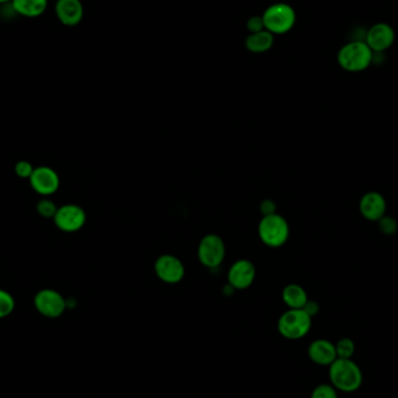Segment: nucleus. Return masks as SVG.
<instances>
[{
    "label": "nucleus",
    "instance_id": "obj_1",
    "mask_svg": "<svg viewBox=\"0 0 398 398\" xmlns=\"http://www.w3.org/2000/svg\"><path fill=\"white\" fill-rule=\"evenodd\" d=\"M331 384L342 393L359 390L364 382V374L357 362L352 359H337L330 366Z\"/></svg>",
    "mask_w": 398,
    "mask_h": 398
},
{
    "label": "nucleus",
    "instance_id": "obj_2",
    "mask_svg": "<svg viewBox=\"0 0 398 398\" xmlns=\"http://www.w3.org/2000/svg\"><path fill=\"white\" fill-rule=\"evenodd\" d=\"M374 60V53L364 41H351L338 52L337 61L345 71L362 72L369 68Z\"/></svg>",
    "mask_w": 398,
    "mask_h": 398
},
{
    "label": "nucleus",
    "instance_id": "obj_3",
    "mask_svg": "<svg viewBox=\"0 0 398 398\" xmlns=\"http://www.w3.org/2000/svg\"><path fill=\"white\" fill-rule=\"evenodd\" d=\"M258 236L262 243L268 247L283 246L288 241L290 235V228L285 218L273 213L268 216H263L258 223Z\"/></svg>",
    "mask_w": 398,
    "mask_h": 398
},
{
    "label": "nucleus",
    "instance_id": "obj_4",
    "mask_svg": "<svg viewBox=\"0 0 398 398\" xmlns=\"http://www.w3.org/2000/svg\"><path fill=\"white\" fill-rule=\"evenodd\" d=\"M312 327V318L303 309H289L278 318L277 330L289 340H298L305 337Z\"/></svg>",
    "mask_w": 398,
    "mask_h": 398
},
{
    "label": "nucleus",
    "instance_id": "obj_5",
    "mask_svg": "<svg viewBox=\"0 0 398 398\" xmlns=\"http://www.w3.org/2000/svg\"><path fill=\"white\" fill-rule=\"evenodd\" d=\"M262 19L265 30L272 34H285L291 31L296 23V12L290 5L277 3L265 10Z\"/></svg>",
    "mask_w": 398,
    "mask_h": 398
},
{
    "label": "nucleus",
    "instance_id": "obj_6",
    "mask_svg": "<svg viewBox=\"0 0 398 398\" xmlns=\"http://www.w3.org/2000/svg\"><path fill=\"white\" fill-rule=\"evenodd\" d=\"M226 246L219 235L208 234L201 238L198 245V258L208 268H217L224 261Z\"/></svg>",
    "mask_w": 398,
    "mask_h": 398
},
{
    "label": "nucleus",
    "instance_id": "obj_7",
    "mask_svg": "<svg viewBox=\"0 0 398 398\" xmlns=\"http://www.w3.org/2000/svg\"><path fill=\"white\" fill-rule=\"evenodd\" d=\"M34 307L47 318H58L67 310V300L53 289H42L35 295Z\"/></svg>",
    "mask_w": 398,
    "mask_h": 398
},
{
    "label": "nucleus",
    "instance_id": "obj_8",
    "mask_svg": "<svg viewBox=\"0 0 398 398\" xmlns=\"http://www.w3.org/2000/svg\"><path fill=\"white\" fill-rule=\"evenodd\" d=\"M53 219L58 230L74 233L80 231L87 223V213L78 205L67 204L57 209Z\"/></svg>",
    "mask_w": 398,
    "mask_h": 398
},
{
    "label": "nucleus",
    "instance_id": "obj_9",
    "mask_svg": "<svg viewBox=\"0 0 398 398\" xmlns=\"http://www.w3.org/2000/svg\"><path fill=\"white\" fill-rule=\"evenodd\" d=\"M156 276L168 285H175L182 281L186 275L183 262L175 255L164 254L156 258L154 263Z\"/></svg>",
    "mask_w": 398,
    "mask_h": 398
},
{
    "label": "nucleus",
    "instance_id": "obj_10",
    "mask_svg": "<svg viewBox=\"0 0 398 398\" xmlns=\"http://www.w3.org/2000/svg\"><path fill=\"white\" fill-rule=\"evenodd\" d=\"M395 38L394 28L389 23H379L368 30L364 42L373 53H383L394 45Z\"/></svg>",
    "mask_w": 398,
    "mask_h": 398
},
{
    "label": "nucleus",
    "instance_id": "obj_11",
    "mask_svg": "<svg viewBox=\"0 0 398 398\" xmlns=\"http://www.w3.org/2000/svg\"><path fill=\"white\" fill-rule=\"evenodd\" d=\"M30 183L36 194L50 196L55 194L60 188V177L53 168L41 166L34 168L30 177Z\"/></svg>",
    "mask_w": 398,
    "mask_h": 398
},
{
    "label": "nucleus",
    "instance_id": "obj_12",
    "mask_svg": "<svg viewBox=\"0 0 398 398\" xmlns=\"http://www.w3.org/2000/svg\"><path fill=\"white\" fill-rule=\"evenodd\" d=\"M359 211L364 219L377 223L387 212V201L377 191H369L359 201Z\"/></svg>",
    "mask_w": 398,
    "mask_h": 398
},
{
    "label": "nucleus",
    "instance_id": "obj_13",
    "mask_svg": "<svg viewBox=\"0 0 398 398\" xmlns=\"http://www.w3.org/2000/svg\"><path fill=\"white\" fill-rule=\"evenodd\" d=\"M255 276H256V269L255 265L248 260H238L231 265L228 270V285L236 289V290H243L250 288L253 285Z\"/></svg>",
    "mask_w": 398,
    "mask_h": 398
},
{
    "label": "nucleus",
    "instance_id": "obj_14",
    "mask_svg": "<svg viewBox=\"0 0 398 398\" xmlns=\"http://www.w3.org/2000/svg\"><path fill=\"white\" fill-rule=\"evenodd\" d=\"M307 355L313 364L330 367L337 360V351L333 342L327 339H317L307 349Z\"/></svg>",
    "mask_w": 398,
    "mask_h": 398
},
{
    "label": "nucleus",
    "instance_id": "obj_15",
    "mask_svg": "<svg viewBox=\"0 0 398 398\" xmlns=\"http://www.w3.org/2000/svg\"><path fill=\"white\" fill-rule=\"evenodd\" d=\"M55 12L57 19L65 26H76L83 19L84 8L80 0H57Z\"/></svg>",
    "mask_w": 398,
    "mask_h": 398
},
{
    "label": "nucleus",
    "instance_id": "obj_16",
    "mask_svg": "<svg viewBox=\"0 0 398 398\" xmlns=\"http://www.w3.org/2000/svg\"><path fill=\"white\" fill-rule=\"evenodd\" d=\"M48 0H12V8L27 18H36L46 12Z\"/></svg>",
    "mask_w": 398,
    "mask_h": 398
},
{
    "label": "nucleus",
    "instance_id": "obj_17",
    "mask_svg": "<svg viewBox=\"0 0 398 398\" xmlns=\"http://www.w3.org/2000/svg\"><path fill=\"white\" fill-rule=\"evenodd\" d=\"M274 42H275L274 34L265 30V31L248 35L245 41V46L250 53L261 54L272 49Z\"/></svg>",
    "mask_w": 398,
    "mask_h": 398
},
{
    "label": "nucleus",
    "instance_id": "obj_18",
    "mask_svg": "<svg viewBox=\"0 0 398 398\" xmlns=\"http://www.w3.org/2000/svg\"><path fill=\"white\" fill-rule=\"evenodd\" d=\"M282 300L289 309H303L309 300V297L302 285L291 283L285 285L283 289Z\"/></svg>",
    "mask_w": 398,
    "mask_h": 398
},
{
    "label": "nucleus",
    "instance_id": "obj_19",
    "mask_svg": "<svg viewBox=\"0 0 398 398\" xmlns=\"http://www.w3.org/2000/svg\"><path fill=\"white\" fill-rule=\"evenodd\" d=\"M335 345L338 359H352L355 353V344L351 338H342Z\"/></svg>",
    "mask_w": 398,
    "mask_h": 398
},
{
    "label": "nucleus",
    "instance_id": "obj_20",
    "mask_svg": "<svg viewBox=\"0 0 398 398\" xmlns=\"http://www.w3.org/2000/svg\"><path fill=\"white\" fill-rule=\"evenodd\" d=\"M16 300L10 292L0 289V319L6 318L14 311Z\"/></svg>",
    "mask_w": 398,
    "mask_h": 398
},
{
    "label": "nucleus",
    "instance_id": "obj_21",
    "mask_svg": "<svg viewBox=\"0 0 398 398\" xmlns=\"http://www.w3.org/2000/svg\"><path fill=\"white\" fill-rule=\"evenodd\" d=\"M377 225H379V232L388 236L394 235L398 230L397 220L395 219L394 217L387 216V214L377 221Z\"/></svg>",
    "mask_w": 398,
    "mask_h": 398
},
{
    "label": "nucleus",
    "instance_id": "obj_22",
    "mask_svg": "<svg viewBox=\"0 0 398 398\" xmlns=\"http://www.w3.org/2000/svg\"><path fill=\"white\" fill-rule=\"evenodd\" d=\"M57 209V205L50 199H41L36 204V211L43 218H54Z\"/></svg>",
    "mask_w": 398,
    "mask_h": 398
},
{
    "label": "nucleus",
    "instance_id": "obj_23",
    "mask_svg": "<svg viewBox=\"0 0 398 398\" xmlns=\"http://www.w3.org/2000/svg\"><path fill=\"white\" fill-rule=\"evenodd\" d=\"M311 398H338V390L332 384H319L312 391Z\"/></svg>",
    "mask_w": 398,
    "mask_h": 398
},
{
    "label": "nucleus",
    "instance_id": "obj_24",
    "mask_svg": "<svg viewBox=\"0 0 398 398\" xmlns=\"http://www.w3.org/2000/svg\"><path fill=\"white\" fill-rule=\"evenodd\" d=\"M14 171H16V176H19L20 179H30L33 171H34V167L28 161H19L16 164V167H14Z\"/></svg>",
    "mask_w": 398,
    "mask_h": 398
},
{
    "label": "nucleus",
    "instance_id": "obj_25",
    "mask_svg": "<svg viewBox=\"0 0 398 398\" xmlns=\"http://www.w3.org/2000/svg\"><path fill=\"white\" fill-rule=\"evenodd\" d=\"M247 30L250 31V34H252V33L265 31V23H263L262 16H255L250 18L248 21H247Z\"/></svg>",
    "mask_w": 398,
    "mask_h": 398
},
{
    "label": "nucleus",
    "instance_id": "obj_26",
    "mask_svg": "<svg viewBox=\"0 0 398 398\" xmlns=\"http://www.w3.org/2000/svg\"><path fill=\"white\" fill-rule=\"evenodd\" d=\"M275 209H276V204H275L273 201H270V199L262 201L261 206H260V210H261L263 216H268V214L276 213L275 212Z\"/></svg>",
    "mask_w": 398,
    "mask_h": 398
},
{
    "label": "nucleus",
    "instance_id": "obj_27",
    "mask_svg": "<svg viewBox=\"0 0 398 398\" xmlns=\"http://www.w3.org/2000/svg\"><path fill=\"white\" fill-rule=\"evenodd\" d=\"M304 311L307 312V315L310 316L311 318H313L316 315H318L319 312V305L315 300H307V303L305 304V307H303Z\"/></svg>",
    "mask_w": 398,
    "mask_h": 398
},
{
    "label": "nucleus",
    "instance_id": "obj_28",
    "mask_svg": "<svg viewBox=\"0 0 398 398\" xmlns=\"http://www.w3.org/2000/svg\"><path fill=\"white\" fill-rule=\"evenodd\" d=\"M10 1L12 3V0H0V4H8Z\"/></svg>",
    "mask_w": 398,
    "mask_h": 398
},
{
    "label": "nucleus",
    "instance_id": "obj_29",
    "mask_svg": "<svg viewBox=\"0 0 398 398\" xmlns=\"http://www.w3.org/2000/svg\"><path fill=\"white\" fill-rule=\"evenodd\" d=\"M55 1H57V0H55Z\"/></svg>",
    "mask_w": 398,
    "mask_h": 398
}]
</instances>
